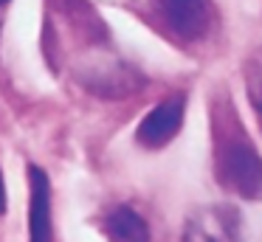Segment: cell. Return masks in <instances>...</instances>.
I'll return each mask as SVG.
<instances>
[{"label": "cell", "mask_w": 262, "mask_h": 242, "mask_svg": "<svg viewBox=\"0 0 262 242\" xmlns=\"http://www.w3.org/2000/svg\"><path fill=\"white\" fill-rule=\"evenodd\" d=\"M214 172L217 180L243 200H262V155L239 127L237 113L217 116L214 127Z\"/></svg>", "instance_id": "6da1fadb"}, {"label": "cell", "mask_w": 262, "mask_h": 242, "mask_svg": "<svg viewBox=\"0 0 262 242\" xmlns=\"http://www.w3.org/2000/svg\"><path fill=\"white\" fill-rule=\"evenodd\" d=\"M164 20L166 31L181 42H198L214 28V6L211 0H152Z\"/></svg>", "instance_id": "7a4b0ae2"}, {"label": "cell", "mask_w": 262, "mask_h": 242, "mask_svg": "<svg viewBox=\"0 0 262 242\" xmlns=\"http://www.w3.org/2000/svg\"><path fill=\"white\" fill-rule=\"evenodd\" d=\"M181 242H243V219L228 206L198 208L183 225Z\"/></svg>", "instance_id": "3957f363"}, {"label": "cell", "mask_w": 262, "mask_h": 242, "mask_svg": "<svg viewBox=\"0 0 262 242\" xmlns=\"http://www.w3.org/2000/svg\"><path fill=\"white\" fill-rule=\"evenodd\" d=\"M183 110H186V99L181 93L164 99L155 104L147 116L141 118L136 129V141L144 149H164L183 127Z\"/></svg>", "instance_id": "277c9868"}, {"label": "cell", "mask_w": 262, "mask_h": 242, "mask_svg": "<svg viewBox=\"0 0 262 242\" xmlns=\"http://www.w3.org/2000/svg\"><path fill=\"white\" fill-rule=\"evenodd\" d=\"M29 242H54L51 223V183L40 166H29Z\"/></svg>", "instance_id": "5b68a950"}, {"label": "cell", "mask_w": 262, "mask_h": 242, "mask_svg": "<svg viewBox=\"0 0 262 242\" xmlns=\"http://www.w3.org/2000/svg\"><path fill=\"white\" fill-rule=\"evenodd\" d=\"M102 231L110 242H152L147 219L130 206L110 208L102 217Z\"/></svg>", "instance_id": "8992f818"}, {"label": "cell", "mask_w": 262, "mask_h": 242, "mask_svg": "<svg viewBox=\"0 0 262 242\" xmlns=\"http://www.w3.org/2000/svg\"><path fill=\"white\" fill-rule=\"evenodd\" d=\"M245 87H248L251 104L256 107V113L262 118V54L251 59L248 71H245Z\"/></svg>", "instance_id": "52a82bcc"}, {"label": "cell", "mask_w": 262, "mask_h": 242, "mask_svg": "<svg viewBox=\"0 0 262 242\" xmlns=\"http://www.w3.org/2000/svg\"><path fill=\"white\" fill-rule=\"evenodd\" d=\"M6 211V183H3V174H0V214Z\"/></svg>", "instance_id": "ba28073f"}, {"label": "cell", "mask_w": 262, "mask_h": 242, "mask_svg": "<svg viewBox=\"0 0 262 242\" xmlns=\"http://www.w3.org/2000/svg\"><path fill=\"white\" fill-rule=\"evenodd\" d=\"M3 3H9V0H0V6H3Z\"/></svg>", "instance_id": "9c48e42d"}]
</instances>
